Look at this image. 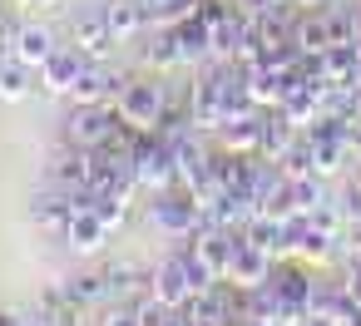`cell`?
<instances>
[{
    "label": "cell",
    "instance_id": "836d02e7",
    "mask_svg": "<svg viewBox=\"0 0 361 326\" xmlns=\"http://www.w3.org/2000/svg\"><path fill=\"white\" fill-rule=\"evenodd\" d=\"M356 40H361V0H356Z\"/></svg>",
    "mask_w": 361,
    "mask_h": 326
},
{
    "label": "cell",
    "instance_id": "e575fe53",
    "mask_svg": "<svg viewBox=\"0 0 361 326\" xmlns=\"http://www.w3.org/2000/svg\"><path fill=\"white\" fill-rule=\"evenodd\" d=\"M346 262H351V267H361V252H351V257H346Z\"/></svg>",
    "mask_w": 361,
    "mask_h": 326
},
{
    "label": "cell",
    "instance_id": "7402d4cb",
    "mask_svg": "<svg viewBox=\"0 0 361 326\" xmlns=\"http://www.w3.org/2000/svg\"><path fill=\"white\" fill-rule=\"evenodd\" d=\"M40 84V75L25 65V60H0V104H20V99H30V89Z\"/></svg>",
    "mask_w": 361,
    "mask_h": 326
},
{
    "label": "cell",
    "instance_id": "d6a6232c",
    "mask_svg": "<svg viewBox=\"0 0 361 326\" xmlns=\"http://www.w3.org/2000/svg\"><path fill=\"white\" fill-rule=\"evenodd\" d=\"M267 6H292V0H252V11H267Z\"/></svg>",
    "mask_w": 361,
    "mask_h": 326
},
{
    "label": "cell",
    "instance_id": "4dcf8cb0",
    "mask_svg": "<svg viewBox=\"0 0 361 326\" xmlns=\"http://www.w3.org/2000/svg\"><path fill=\"white\" fill-rule=\"evenodd\" d=\"M16 6H25V11H45V6H55V0H16Z\"/></svg>",
    "mask_w": 361,
    "mask_h": 326
},
{
    "label": "cell",
    "instance_id": "277c9868",
    "mask_svg": "<svg viewBox=\"0 0 361 326\" xmlns=\"http://www.w3.org/2000/svg\"><path fill=\"white\" fill-rule=\"evenodd\" d=\"M114 104H119L124 124H134V129H154L159 114H164V104H169V84H159V80H129V84L119 89Z\"/></svg>",
    "mask_w": 361,
    "mask_h": 326
},
{
    "label": "cell",
    "instance_id": "4316f807",
    "mask_svg": "<svg viewBox=\"0 0 361 326\" xmlns=\"http://www.w3.org/2000/svg\"><path fill=\"white\" fill-rule=\"evenodd\" d=\"M277 168H282V178H307V173H317V163H312V139L297 134V139L287 144V153L277 158Z\"/></svg>",
    "mask_w": 361,
    "mask_h": 326
},
{
    "label": "cell",
    "instance_id": "9a60e30c",
    "mask_svg": "<svg viewBox=\"0 0 361 326\" xmlns=\"http://www.w3.org/2000/svg\"><path fill=\"white\" fill-rule=\"evenodd\" d=\"M154 296L164 301V306H188L198 291H193V282H188V272H183V262H178V252H169L159 267H154Z\"/></svg>",
    "mask_w": 361,
    "mask_h": 326
},
{
    "label": "cell",
    "instance_id": "ba28073f",
    "mask_svg": "<svg viewBox=\"0 0 361 326\" xmlns=\"http://www.w3.org/2000/svg\"><path fill=\"white\" fill-rule=\"evenodd\" d=\"M104 277H109V296H119V301H129V306H139V301L154 296V267H139V262H109Z\"/></svg>",
    "mask_w": 361,
    "mask_h": 326
},
{
    "label": "cell",
    "instance_id": "f546056e",
    "mask_svg": "<svg viewBox=\"0 0 361 326\" xmlns=\"http://www.w3.org/2000/svg\"><path fill=\"white\" fill-rule=\"evenodd\" d=\"M297 11H322V6H331V0H292Z\"/></svg>",
    "mask_w": 361,
    "mask_h": 326
},
{
    "label": "cell",
    "instance_id": "e0dca14e",
    "mask_svg": "<svg viewBox=\"0 0 361 326\" xmlns=\"http://www.w3.org/2000/svg\"><path fill=\"white\" fill-rule=\"evenodd\" d=\"M104 20H109V30L124 45V40H134V35H144L154 25V11L144 6V0H104Z\"/></svg>",
    "mask_w": 361,
    "mask_h": 326
},
{
    "label": "cell",
    "instance_id": "4fadbf2b",
    "mask_svg": "<svg viewBox=\"0 0 361 326\" xmlns=\"http://www.w3.org/2000/svg\"><path fill=\"white\" fill-rule=\"evenodd\" d=\"M30 218L45 227V232H60L65 237V227H70V218H75V193H65V188H40L35 198H30Z\"/></svg>",
    "mask_w": 361,
    "mask_h": 326
},
{
    "label": "cell",
    "instance_id": "cb8c5ba5",
    "mask_svg": "<svg viewBox=\"0 0 361 326\" xmlns=\"http://www.w3.org/2000/svg\"><path fill=\"white\" fill-rule=\"evenodd\" d=\"M60 287H65L80 306H104V301H114V296H109V277H104V267H99V272H75V277H65Z\"/></svg>",
    "mask_w": 361,
    "mask_h": 326
},
{
    "label": "cell",
    "instance_id": "6da1fadb",
    "mask_svg": "<svg viewBox=\"0 0 361 326\" xmlns=\"http://www.w3.org/2000/svg\"><path fill=\"white\" fill-rule=\"evenodd\" d=\"M149 218H154V227H159L169 242H183V237H193V232L203 227V203H198L193 188L169 183V188L149 193Z\"/></svg>",
    "mask_w": 361,
    "mask_h": 326
},
{
    "label": "cell",
    "instance_id": "d4e9b609",
    "mask_svg": "<svg viewBox=\"0 0 361 326\" xmlns=\"http://www.w3.org/2000/svg\"><path fill=\"white\" fill-rule=\"evenodd\" d=\"M322 75H326L331 84H351V80L361 75L356 45H331V50H322Z\"/></svg>",
    "mask_w": 361,
    "mask_h": 326
},
{
    "label": "cell",
    "instance_id": "2e32d148",
    "mask_svg": "<svg viewBox=\"0 0 361 326\" xmlns=\"http://www.w3.org/2000/svg\"><path fill=\"white\" fill-rule=\"evenodd\" d=\"M65 242H70V252L94 257V252L109 242V222H104L99 213H90V208H75V218H70V227H65Z\"/></svg>",
    "mask_w": 361,
    "mask_h": 326
},
{
    "label": "cell",
    "instance_id": "7c38bea8",
    "mask_svg": "<svg viewBox=\"0 0 361 326\" xmlns=\"http://www.w3.org/2000/svg\"><path fill=\"white\" fill-rule=\"evenodd\" d=\"M183 99H188V119H193V129H198V134H218V129H223L228 109H223L218 89H213V84H208L203 75H198V80L188 84V94H183Z\"/></svg>",
    "mask_w": 361,
    "mask_h": 326
},
{
    "label": "cell",
    "instance_id": "44dd1931",
    "mask_svg": "<svg viewBox=\"0 0 361 326\" xmlns=\"http://www.w3.org/2000/svg\"><path fill=\"white\" fill-rule=\"evenodd\" d=\"M144 65L154 70H183V55H178V35L173 25H149V40H144Z\"/></svg>",
    "mask_w": 361,
    "mask_h": 326
},
{
    "label": "cell",
    "instance_id": "5b68a950",
    "mask_svg": "<svg viewBox=\"0 0 361 326\" xmlns=\"http://www.w3.org/2000/svg\"><path fill=\"white\" fill-rule=\"evenodd\" d=\"M70 45H75L85 60H109V55H114L119 35L109 30V20H104V6H99V11H80V15L70 20Z\"/></svg>",
    "mask_w": 361,
    "mask_h": 326
},
{
    "label": "cell",
    "instance_id": "ac0fdd59",
    "mask_svg": "<svg viewBox=\"0 0 361 326\" xmlns=\"http://www.w3.org/2000/svg\"><path fill=\"white\" fill-rule=\"evenodd\" d=\"M55 50H60V40H55V30H50V25H40V20H20V35H16V60H25L30 70H40Z\"/></svg>",
    "mask_w": 361,
    "mask_h": 326
},
{
    "label": "cell",
    "instance_id": "30bf717a",
    "mask_svg": "<svg viewBox=\"0 0 361 326\" xmlns=\"http://www.w3.org/2000/svg\"><path fill=\"white\" fill-rule=\"evenodd\" d=\"M173 35H178V55H183V70H198L213 60V25L198 20V15H183L173 20Z\"/></svg>",
    "mask_w": 361,
    "mask_h": 326
},
{
    "label": "cell",
    "instance_id": "3957f363",
    "mask_svg": "<svg viewBox=\"0 0 361 326\" xmlns=\"http://www.w3.org/2000/svg\"><path fill=\"white\" fill-rule=\"evenodd\" d=\"M124 114L119 104H75L65 114V144H80V149H99L119 134Z\"/></svg>",
    "mask_w": 361,
    "mask_h": 326
},
{
    "label": "cell",
    "instance_id": "603a6c76",
    "mask_svg": "<svg viewBox=\"0 0 361 326\" xmlns=\"http://www.w3.org/2000/svg\"><path fill=\"white\" fill-rule=\"evenodd\" d=\"M292 45L302 55H322L331 50V30H326V11H302L297 25H292Z\"/></svg>",
    "mask_w": 361,
    "mask_h": 326
},
{
    "label": "cell",
    "instance_id": "83f0119b",
    "mask_svg": "<svg viewBox=\"0 0 361 326\" xmlns=\"http://www.w3.org/2000/svg\"><path fill=\"white\" fill-rule=\"evenodd\" d=\"M16 35H20V20L0 11V60H11V55H16Z\"/></svg>",
    "mask_w": 361,
    "mask_h": 326
},
{
    "label": "cell",
    "instance_id": "8992f818",
    "mask_svg": "<svg viewBox=\"0 0 361 326\" xmlns=\"http://www.w3.org/2000/svg\"><path fill=\"white\" fill-rule=\"evenodd\" d=\"M124 84H129V75L109 70L104 60H85V70H80V80H75V89H70V99H75V104H114Z\"/></svg>",
    "mask_w": 361,
    "mask_h": 326
},
{
    "label": "cell",
    "instance_id": "52a82bcc",
    "mask_svg": "<svg viewBox=\"0 0 361 326\" xmlns=\"http://www.w3.org/2000/svg\"><path fill=\"white\" fill-rule=\"evenodd\" d=\"M272 267H277V257L262 252V247H252V242L238 232V247H233V262H228V282H238V287H262V282L272 277Z\"/></svg>",
    "mask_w": 361,
    "mask_h": 326
},
{
    "label": "cell",
    "instance_id": "ffe728a7",
    "mask_svg": "<svg viewBox=\"0 0 361 326\" xmlns=\"http://www.w3.org/2000/svg\"><path fill=\"white\" fill-rule=\"evenodd\" d=\"M257 129H262V109H243V114L223 119L218 144L223 149H238V153H257Z\"/></svg>",
    "mask_w": 361,
    "mask_h": 326
},
{
    "label": "cell",
    "instance_id": "1f68e13d",
    "mask_svg": "<svg viewBox=\"0 0 361 326\" xmlns=\"http://www.w3.org/2000/svg\"><path fill=\"white\" fill-rule=\"evenodd\" d=\"M0 326H20V311H0Z\"/></svg>",
    "mask_w": 361,
    "mask_h": 326
},
{
    "label": "cell",
    "instance_id": "8fae6325",
    "mask_svg": "<svg viewBox=\"0 0 361 326\" xmlns=\"http://www.w3.org/2000/svg\"><path fill=\"white\" fill-rule=\"evenodd\" d=\"M80 70H85V55H80L75 45H60L35 75H40V89H45V94H70L75 80H80Z\"/></svg>",
    "mask_w": 361,
    "mask_h": 326
},
{
    "label": "cell",
    "instance_id": "9c48e42d",
    "mask_svg": "<svg viewBox=\"0 0 361 326\" xmlns=\"http://www.w3.org/2000/svg\"><path fill=\"white\" fill-rule=\"evenodd\" d=\"M45 178H50L55 188H65V193L85 188V183H90V149H80V144H60V149L50 153Z\"/></svg>",
    "mask_w": 361,
    "mask_h": 326
},
{
    "label": "cell",
    "instance_id": "d590c367",
    "mask_svg": "<svg viewBox=\"0 0 361 326\" xmlns=\"http://www.w3.org/2000/svg\"><path fill=\"white\" fill-rule=\"evenodd\" d=\"M356 60H361V40H356Z\"/></svg>",
    "mask_w": 361,
    "mask_h": 326
},
{
    "label": "cell",
    "instance_id": "d6986e66",
    "mask_svg": "<svg viewBox=\"0 0 361 326\" xmlns=\"http://www.w3.org/2000/svg\"><path fill=\"white\" fill-rule=\"evenodd\" d=\"M297 134H302V129H297V124H292L282 109H262V129H257V158H272V163H277Z\"/></svg>",
    "mask_w": 361,
    "mask_h": 326
},
{
    "label": "cell",
    "instance_id": "5bb4252c",
    "mask_svg": "<svg viewBox=\"0 0 361 326\" xmlns=\"http://www.w3.org/2000/svg\"><path fill=\"white\" fill-rule=\"evenodd\" d=\"M35 316H40V326H85V306H80L60 282L40 287V296H35Z\"/></svg>",
    "mask_w": 361,
    "mask_h": 326
},
{
    "label": "cell",
    "instance_id": "484cf974",
    "mask_svg": "<svg viewBox=\"0 0 361 326\" xmlns=\"http://www.w3.org/2000/svg\"><path fill=\"white\" fill-rule=\"evenodd\" d=\"M287 188H292V213H317L331 193H326V178H317V173H307V178H287Z\"/></svg>",
    "mask_w": 361,
    "mask_h": 326
},
{
    "label": "cell",
    "instance_id": "7a4b0ae2",
    "mask_svg": "<svg viewBox=\"0 0 361 326\" xmlns=\"http://www.w3.org/2000/svg\"><path fill=\"white\" fill-rule=\"evenodd\" d=\"M134 183L144 193H159V188L178 183V149L169 139H159L154 129H144L139 144H134Z\"/></svg>",
    "mask_w": 361,
    "mask_h": 326
},
{
    "label": "cell",
    "instance_id": "f1b7e54d",
    "mask_svg": "<svg viewBox=\"0 0 361 326\" xmlns=\"http://www.w3.org/2000/svg\"><path fill=\"white\" fill-rule=\"evenodd\" d=\"M104 326H144V321H139V306L119 301V306H109V311H104Z\"/></svg>",
    "mask_w": 361,
    "mask_h": 326
}]
</instances>
